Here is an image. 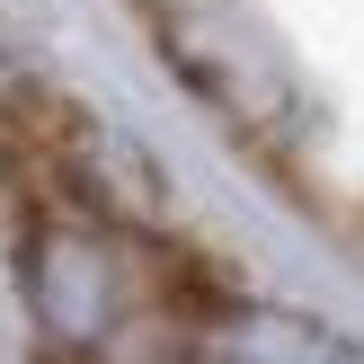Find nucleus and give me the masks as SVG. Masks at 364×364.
<instances>
[{"mask_svg":"<svg viewBox=\"0 0 364 364\" xmlns=\"http://www.w3.org/2000/svg\"><path fill=\"white\" fill-rule=\"evenodd\" d=\"M0 9H9V18H18V9H45V0H0Z\"/></svg>","mask_w":364,"mask_h":364,"instance_id":"obj_2","label":"nucleus"},{"mask_svg":"<svg viewBox=\"0 0 364 364\" xmlns=\"http://www.w3.org/2000/svg\"><path fill=\"white\" fill-rule=\"evenodd\" d=\"M196 364H355V347L311 311H276V302L231 294L213 320H196Z\"/></svg>","mask_w":364,"mask_h":364,"instance_id":"obj_1","label":"nucleus"}]
</instances>
